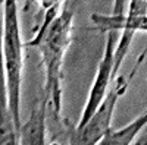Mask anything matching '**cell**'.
<instances>
[{"instance_id":"1","label":"cell","mask_w":147,"mask_h":145,"mask_svg":"<svg viewBox=\"0 0 147 145\" xmlns=\"http://www.w3.org/2000/svg\"><path fill=\"white\" fill-rule=\"evenodd\" d=\"M72 12L62 9V5L46 12L37 35L25 47H34L40 51L46 70L44 100L47 103V114L55 122L62 117V82L65 54L72 43Z\"/></svg>"},{"instance_id":"2","label":"cell","mask_w":147,"mask_h":145,"mask_svg":"<svg viewBox=\"0 0 147 145\" xmlns=\"http://www.w3.org/2000/svg\"><path fill=\"white\" fill-rule=\"evenodd\" d=\"M3 5V66L6 76L9 110L21 141V87L24 72V45L18 19L16 0H2Z\"/></svg>"},{"instance_id":"3","label":"cell","mask_w":147,"mask_h":145,"mask_svg":"<svg viewBox=\"0 0 147 145\" xmlns=\"http://www.w3.org/2000/svg\"><path fill=\"white\" fill-rule=\"evenodd\" d=\"M147 51V47L146 50L141 53V56L138 57V62L136 65V67L132 69L131 75L128 78L124 76H118L113 81V85L112 90H110L106 95L103 101L100 103V106L97 107V110L93 113V116L90 117V120L85 123L82 128L75 129L74 130V135L71 136L69 142L71 144H82V145H93L100 142L103 136H106L112 128H110V123H112V116H113V110H115V106L118 103V100L121 98L122 95L125 94V91L128 90L129 84L132 76L136 75V72L140 66V63L143 62L144 54Z\"/></svg>"},{"instance_id":"4","label":"cell","mask_w":147,"mask_h":145,"mask_svg":"<svg viewBox=\"0 0 147 145\" xmlns=\"http://www.w3.org/2000/svg\"><path fill=\"white\" fill-rule=\"evenodd\" d=\"M118 38V31H107V40H106V47H105V54L102 62L99 63V69H97V75L94 78L93 87L90 90V95L87 104H85L80 123L75 129L82 128L85 123L90 120V117L93 116V113L97 110V107L100 106V103L103 101L105 95L107 94V87L110 79L112 78V69H113V60H115V43Z\"/></svg>"},{"instance_id":"5","label":"cell","mask_w":147,"mask_h":145,"mask_svg":"<svg viewBox=\"0 0 147 145\" xmlns=\"http://www.w3.org/2000/svg\"><path fill=\"white\" fill-rule=\"evenodd\" d=\"M47 103L44 97L35 103L30 120L21 128V144H46Z\"/></svg>"},{"instance_id":"6","label":"cell","mask_w":147,"mask_h":145,"mask_svg":"<svg viewBox=\"0 0 147 145\" xmlns=\"http://www.w3.org/2000/svg\"><path fill=\"white\" fill-rule=\"evenodd\" d=\"M91 21L96 23V27L103 32L107 31H122V29H132V31H146L147 32V15H100L93 13Z\"/></svg>"},{"instance_id":"7","label":"cell","mask_w":147,"mask_h":145,"mask_svg":"<svg viewBox=\"0 0 147 145\" xmlns=\"http://www.w3.org/2000/svg\"><path fill=\"white\" fill-rule=\"evenodd\" d=\"M38 3H40L41 9L44 10V13H46L47 10H50V9L55 7V6L62 5L63 2H62V0H38Z\"/></svg>"},{"instance_id":"8","label":"cell","mask_w":147,"mask_h":145,"mask_svg":"<svg viewBox=\"0 0 147 145\" xmlns=\"http://www.w3.org/2000/svg\"><path fill=\"white\" fill-rule=\"evenodd\" d=\"M136 144H138V145H147V125H146V129L143 130V134L136 141Z\"/></svg>"},{"instance_id":"9","label":"cell","mask_w":147,"mask_h":145,"mask_svg":"<svg viewBox=\"0 0 147 145\" xmlns=\"http://www.w3.org/2000/svg\"><path fill=\"white\" fill-rule=\"evenodd\" d=\"M122 7H124V0H116L113 15H124V13H122Z\"/></svg>"},{"instance_id":"10","label":"cell","mask_w":147,"mask_h":145,"mask_svg":"<svg viewBox=\"0 0 147 145\" xmlns=\"http://www.w3.org/2000/svg\"><path fill=\"white\" fill-rule=\"evenodd\" d=\"M62 2H63V0H62Z\"/></svg>"}]
</instances>
